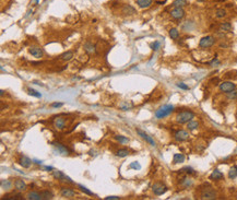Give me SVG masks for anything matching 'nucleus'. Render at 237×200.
Returning a JSON list of instances; mask_svg holds the SVG:
<instances>
[{
	"mask_svg": "<svg viewBox=\"0 0 237 200\" xmlns=\"http://www.w3.org/2000/svg\"><path fill=\"white\" fill-rule=\"evenodd\" d=\"M195 117V114L191 110H182L179 112L176 116V121L178 124H187L188 121L192 120V118Z\"/></svg>",
	"mask_w": 237,
	"mask_h": 200,
	"instance_id": "obj_1",
	"label": "nucleus"
},
{
	"mask_svg": "<svg viewBox=\"0 0 237 200\" xmlns=\"http://www.w3.org/2000/svg\"><path fill=\"white\" fill-rule=\"evenodd\" d=\"M174 110V106L173 105H164L160 108V110H157L155 112V117L161 119V118H164L166 116H168L170 113H173Z\"/></svg>",
	"mask_w": 237,
	"mask_h": 200,
	"instance_id": "obj_2",
	"label": "nucleus"
},
{
	"mask_svg": "<svg viewBox=\"0 0 237 200\" xmlns=\"http://www.w3.org/2000/svg\"><path fill=\"white\" fill-rule=\"evenodd\" d=\"M201 199H215L216 198V193L211 186H207L201 190V195H200Z\"/></svg>",
	"mask_w": 237,
	"mask_h": 200,
	"instance_id": "obj_3",
	"label": "nucleus"
},
{
	"mask_svg": "<svg viewBox=\"0 0 237 200\" xmlns=\"http://www.w3.org/2000/svg\"><path fill=\"white\" fill-rule=\"evenodd\" d=\"M214 43H215L214 37H212V36H205V37H202L201 40H200L199 47L203 48V49H205V48H210V47H212V46L214 45Z\"/></svg>",
	"mask_w": 237,
	"mask_h": 200,
	"instance_id": "obj_4",
	"label": "nucleus"
},
{
	"mask_svg": "<svg viewBox=\"0 0 237 200\" xmlns=\"http://www.w3.org/2000/svg\"><path fill=\"white\" fill-rule=\"evenodd\" d=\"M168 190V188L163 184V183H155L152 186V191L154 193V195L156 196H162L164 195L166 191Z\"/></svg>",
	"mask_w": 237,
	"mask_h": 200,
	"instance_id": "obj_5",
	"label": "nucleus"
},
{
	"mask_svg": "<svg viewBox=\"0 0 237 200\" xmlns=\"http://www.w3.org/2000/svg\"><path fill=\"white\" fill-rule=\"evenodd\" d=\"M52 147L55 148V152L57 154L61 155H68L70 153V150L67 147H65L63 144H61L60 142H52Z\"/></svg>",
	"mask_w": 237,
	"mask_h": 200,
	"instance_id": "obj_6",
	"label": "nucleus"
},
{
	"mask_svg": "<svg viewBox=\"0 0 237 200\" xmlns=\"http://www.w3.org/2000/svg\"><path fill=\"white\" fill-rule=\"evenodd\" d=\"M236 89V85L234 84L233 82L231 81H224L220 84V90L221 92H224V93H231Z\"/></svg>",
	"mask_w": 237,
	"mask_h": 200,
	"instance_id": "obj_7",
	"label": "nucleus"
},
{
	"mask_svg": "<svg viewBox=\"0 0 237 200\" xmlns=\"http://www.w3.org/2000/svg\"><path fill=\"white\" fill-rule=\"evenodd\" d=\"M170 17L175 20H180L185 17V10L182 8H174L170 11Z\"/></svg>",
	"mask_w": 237,
	"mask_h": 200,
	"instance_id": "obj_8",
	"label": "nucleus"
},
{
	"mask_svg": "<svg viewBox=\"0 0 237 200\" xmlns=\"http://www.w3.org/2000/svg\"><path fill=\"white\" fill-rule=\"evenodd\" d=\"M175 139L177 141H180V142H182V141H187L188 139H189V133H188L186 130H178V131H176V133H175Z\"/></svg>",
	"mask_w": 237,
	"mask_h": 200,
	"instance_id": "obj_9",
	"label": "nucleus"
},
{
	"mask_svg": "<svg viewBox=\"0 0 237 200\" xmlns=\"http://www.w3.org/2000/svg\"><path fill=\"white\" fill-rule=\"evenodd\" d=\"M137 133H138V135H139L140 137L142 138V139H144L145 141H147V142L150 143V144L152 145V147H155V145H156V144H155V141L153 140V139L150 137V136L147 135V133H145L144 131H142V130H140V129H137Z\"/></svg>",
	"mask_w": 237,
	"mask_h": 200,
	"instance_id": "obj_10",
	"label": "nucleus"
},
{
	"mask_svg": "<svg viewBox=\"0 0 237 200\" xmlns=\"http://www.w3.org/2000/svg\"><path fill=\"white\" fill-rule=\"evenodd\" d=\"M60 195L61 197H65V198H71L75 195V191L71 188H68V187H63V189L60 190Z\"/></svg>",
	"mask_w": 237,
	"mask_h": 200,
	"instance_id": "obj_11",
	"label": "nucleus"
},
{
	"mask_svg": "<svg viewBox=\"0 0 237 200\" xmlns=\"http://www.w3.org/2000/svg\"><path fill=\"white\" fill-rule=\"evenodd\" d=\"M29 53L35 58H42L44 53H43V50L40 49V47H31L29 48Z\"/></svg>",
	"mask_w": 237,
	"mask_h": 200,
	"instance_id": "obj_12",
	"label": "nucleus"
},
{
	"mask_svg": "<svg viewBox=\"0 0 237 200\" xmlns=\"http://www.w3.org/2000/svg\"><path fill=\"white\" fill-rule=\"evenodd\" d=\"M19 163H20V165L22 166L23 168H29L31 166V164H32V160L31 159H29L28 156H21L20 160H19Z\"/></svg>",
	"mask_w": 237,
	"mask_h": 200,
	"instance_id": "obj_13",
	"label": "nucleus"
},
{
	"mask_svg": "<svg viewBox=\"0 0 237 200\" xmlns=\"http://www.w3.org/2000/svg\"><path fill=\"white\" fill-rule=\"evenodd\" d=\"M54 125H55V127L57 128V129L63 130V128L66 127V120H65V118H63V117H57V118L55 119V121H54Z\"/></svg>",
	"mask_w": 237,
	"mask_h": 200,
	"instance_id": "obj_14",
	"label": "nucleus"
},
{
	"mask_svg": "<svg viewBox=\"0 0 237 200\" xmlns=\"http://www.w3.org/2000/svg\"><path fill=\"white\" fill-rule=\"evenodd\" d=\"M224 177V175H223V173L221 172V171H219L216 168V170H214L212 172V174L210 175V179H212V180H220L222 179V178Z\"/></svg>",
	"mask_w": 237,
	"mask_h": 200,
	"instance_id": "obj_15",
	"label": "nucleus"
},
{
	"mask_svg": "<svg viewBox=\"0 0 237 200\" xmlns=\"http://www.w3.org/2000/svg\"><path fill=\"white\" fill-rule=\"evenodd\" d=\"M14 187L17 191H23V190L26 189V184L23 182V179H15Z\"/></svg>",
	"mask_w": 237,
	"mask_h": 200,
	"instance_id": "obj_16",
	"label": "nucleus"
},
{
	"mask_svg": "<svg viewBox=\"0 0 237 200\" xmlns=\"http://www.w3.org/2000/svg\"><path fill=\"white\" fill-rule=\"evenodd\" d=\"M26 199H29V200H42V196H40V193L30 191V193L26 195Z\"/></svg>",
	"mask_w": 237,
	"mask_h": 200,
	"instance_id": "obj_17",
	"label": "nucleus"
},
{
	"mask_svg": "<svg viewBox=\"0 0 237 200\" xmlns=\"http://www.w3.org/2000/svg\"><path fill=\"white\" fill-rule=\"evenodd\" d=\"M137 5L141 9H147L152 5V0H137Z\"/></svg>",
	"mask_w": 237,
	"mask_h": 200,
	"instance_id": "obj_18",
	"label": "nucleus"
},
{
	"mask_svg": "<svg viewBox=\"0 0 237 200\" xmlns=\"http://www.w3.org/2000/svg\"><path fill=\"white\" fill-rule=\"evenodd\" d=\"M122 13H125V14H135L136 13V9L133 7H131L130 5H125L122 7Z\"/></svg>",
	"mask_w": 237,
	"mask_h": 200,
	"instance_id": "obj_19",
	"label": "nucleus"
},
{
	"mask_svg": "<svg viewBox=\"0 0 237 200\" xmlns=\"http://www.w3.org/2000/svg\"><path fill=\"white\" fill-rule=\"evenodd\" d=\"M184 161H185V155L182 154V153H176V154H174V156H173V162H174L175 164L182 163Z\"/></svg>",
	"mask_w": 237,
	"mask_h": 200,
	"instance_id": "obj_20",
	"label": "nucleus"
},
{
	"mask_svg": "<svg viewBox=\"0 0 237 200\" xmlns=\"http://www.w3.org/2000/svg\"><path fill=\"white\" fill-rule=\"evenodd\" d=\"M40 196H42V200H48L54 198V195H52V193L49 191V190H43V191H40Z\"/></svg>",
	"mask_w": 237,
	"mask_h": 200,
	"instance_id": "obj_21",
	"label": "nucleus"
},
{
	"mask_svg": "<svg viewBox=\"0 0 237 200\" xmlns=\"http://www.w3.org/2000/svg\"><path fill=\"white\" fill-rule=\"evenodd\" d=\"M187 5V0H174L173 1V7L174 8H184Z\"/></svg>",
	"mask_w": 237,
	"mask_h": 200,
	"instance_id": "obj_22",
	"label": "nucleus"
},
{
	"mask_svg": "<svg viewBox=\"0 0 237 200\" xmlns=\"http://www.w3.org/2000/svg\"><path fill=\"white\" fill-rule=\"evenodd\" d=\"M199 127V123L198 121H195V120H190V121H188L187 123V128L188 130H196L197 128Z\"/></svg>",
	"mask_w": 237,
	"mask_h": 200,
	"instance_id": "obj_23",
	"label": "nucleus"
},
{
	"mask_svg": "<svg viewBox=\"0 0 237 200\" xmlns=\"http://www.w3.org/2000/svg\"><path fill=\"white\" fill-rule=\"evenodd\" d=\"M231 30H232V24H231V23L224 22L221 24L220 31H222V32H230Z\"/></svg>",
	"mask_w": 237,
	"mask_h": 200,
	"instance_id": "obj_24",
	"label": "nucleus"
},
{
	"mask_svg": "<svg viewBox=\"0 0 237 200\" xmlns=\"http://www.w3.org/2000/svg\"><path fill=\"white\" fill-rule=\"evenodd\" d=\"M52 175H54L55 178H57V179L66 180V176L63 175V173H61L60 171H52Z\"/></svg>",
	"mask_w": 237,
	"mask_h": 200,
	"instance_id": "obj_25",
	"label": "nucleus"
},
{
	"mask_svg": "<svg viewBox=\"0 0 237 200\" xmlns=\"http://www.w3.org/2000/svg\"><path fill=\"white\" fill-rule=\"evenodd\" d=\"M228 177L231 179H235L237 177V166H233L231 167V170L228 171Z\"/></svg>",
	"mask_w": 237,
	"mask_h": 200,
	"instance_id": "obj_26",
	"label": "nucleus"
},
{
	"mask_svg": "<svg viewBox=\"0 0 237 200\" xmlns=\"http://www.w3.org/2000/svg\"><path fill=\"white\" fill-rule=\"evenodd\" d=\"M170 37L172 40H177L179 37V32L177 29H170Z\"/></svg>",
	"mask_w": 237,
	"mask_h": 200,
	"instance_id": "obj_27",
	"label": "nucleus"
},
{
	"mask_svg": "<svg viewBox=\"0 0 237 200\" xmlns=\"http://www.w3.org/2000/svg\"><path fill=\"white\" fill-rule=\"evenodd\" d=\"M84 49L86 50L87 53H90V54H93V53H95V52H96V49H95V46L92 45L91 43H85Z\"/></svg>",
	"mask_w": 237,
	"mask_h": 200,
	"instance_id": "obj_28",
	"label": "nucleus"
},
{
	"mask_svg": "<svg viewBox=\"0 0 237 200\" xmlns=\"http://www.w3.org/2000/svg\"><path fill=\"white\" fill-rule=\"evenodd\" d=\"M116 155L119 156V158H126V156L129 155V150H127V149H120V150H118L116 152Z\"/></svg>",
	"mask_w": 237,
	"mask_h": 200,
	"instance_id": "obj_29",
	"label": "nucleus"
},
{
	"mask_svg": "<svg viewBox=\"0 0 237 200\" xmlns=\"http://www.w3.org/2000/svg\"><path fill=\"white\" fill-rule=\"evenodd\" d=\"M0 184H1V188H2V189H10L11 186H12L11 182L8 179H2Z\"/></svg>",
	"mask_w": 237,
	"mask_h": 200,
	"instance_id": "obj_30",
	"label": "nucleus"
},
{
	"mask_svg": "<svg viewBox=\"0 0 237 200\" xmlns=\"http://www.w3.org/2000/svg\"><path fill=\"white\" fill-rule=\"evenodd\" d=\"M115 138H116V140L119 141V143H121V144H126V143L129 142V139H128L127 137H125V136L118 135V136H116Z\"/></svg>",
	"mask_w": 237,
	"mask_h": 200,
	"instance_id": "obj_31",
	"label": "nucleus"
},
{
	"mask_svg": "<svg viewBox=\"0 0 237 200\" xmlns=\"http://www.w3.org/2000/svg\"><path fill=\"white\" fill-rule=\"evenodd\" d=\"M215 15H216V18L219 19H222L224 17H226V10L225 9H217L215 11Z\"/></svg>",
	"mask_w": 237,
	"mask_h": 200,
	"instance_id": "obj_32",
	"label": "nucleus"
},
{
	"mask_svg": "<svg viewBox=\"0 0 237 200\" xmlns=\"http://www.w3.org/2000/svg\"><path fill=\"white\" fill-rule=\"evenodd\" d=\"M60 57H61V59H63V60H65V61H68V60L72 59L73 53H72V52H67V53H63V55L60 56Z\"/></svg>",
	"mask_w": 237,
	"mask_h": 200,
	"instance_id": "obj_33",
	"label": "nucleus"
},
{
	"mask_svg": "<svg viewBox=\"0 0 237 200\" xmlns=\"http://www.w3.org/2000/svg\"><path fill=\"white\" fill-rule=\"evenodd\" d=\"M182 185L184 186V187H189V186L192 185V180L190 179V178L188 177H185V178H182Z\"/></svg>",
	"mask_w": 237,
	"mask_h": 200,
	"instance_id": "obj_34",
	"label": "nucleus"
},
{
	"mask_svg": "<svg viewBox=\"0 0 237 200\" xmlns=\"http://www.w3.org/2000/svg\"><path fill=\"white\" fill-rule=\"evenodd\" d=\"M79 188H80V190L81 191H83L84 194H86V195H89V196H93V193L91 191V190H89L87 189L85 186H83V185H79Z\"/></svg>",
	"mask_w": 237,
	"mask_h": 200,
	"instance_id": "obj_35",
	"label": "nucleus"
},
{
	"mask_svg": "<svg viewBox=\"0 0 237 200\" xmlns=\"http://www.w3.org/2000/svg\"><path fill=\"white\" fill-rule=\"evenodd\" d=\"M28 91H29V94L33 95V96H36V98H40V96H42V94H40V93H38L37 91L33 90V89H29Z\"/></svg>",
	"mask_w": 237,
	"mask_h": 200,
	"instance_id": "obj_36",
	"label": "nucleus"
},
{
	"mask_svg": "<svg viewBox=\"0 0 237 200\" xmlns=\"http://www.w3.org/2000/svg\"><path fill=\"white\" fill-rule=\"evenodd\" d=\"M160 46H161V44H160V42H159V40H155L154 43H152V44H151V48H152L153 50H157L159 48H160Z\"/></svg>",
	"mask_w": 237,
	"mask_h": 200,
	"instance_id": "obj_37",
	"label": "nucleus"
},
{
	"mask_svg": "<svg viewBox=\"0 0 237 200\" xmlns=\"http://www.w3.org/2000/svg\"><path fill=\"white\" fill-rule=\"evenodd\" d=\"M130 168H135V170H140L141 168V165L139 164L138 162H132L131 164L129 165Z\"/></svg>",
	"mask_w": 237,
	"mask_h": 200,
	"instance_id": "obj_38",
	"label": "nucleus"
},
{
	"mask_svg": "<svg viewBox=\"0 0 237 200\" xmlns=\"http://www.w3.org/2000/svg\"><path fill=\"white\" fill-rule=\"evenodd\" d=\"M177 87L178 88H180V89H182V90H189V87H188L187 84H185V83H182V82H178Z\"/></svg>",
	"mask_w": 237,
	"mask_h": 200,
	"instance_id": "obj_39",
	"label": "nucleus"
},
{
	"mask_svg": "<svg viewBox=\"0 0 237 200\" xmlns=\"http://www.w3.org/2000/svg\"><path fill=\"white\" fill-rule=\"evenodd\" d=\"M182 172H186L188 173V174H192L193 173V170H192L191 167H185V168H182V170H180Z\"/></svg>",
	"mask_w": 237,
	"mask_h": 200,
	"instance_id": "obj_40",
	"label": "nucleus"
},
{
	"mask_svg": "<svg viewBox=\"0 0 237 200\" xmlns=\"http://www.w3.org/2000/svg\"><path fill=\"white\" fill-rule=\"evenodd\" d=\"M120 197H117V196H108V197L105 198V200H119Z\"/></svg>",
	"mask_w": 237,
	"mask_h": 200,
	"instance_id": "obj_41",
	"label": "nucleus"
},
{
	"mask_svg": "<svg viewBox=\"0 0 237 200\" xmlns=\"http://www.w3.org/2000/svg\"><path fill=\"white\" fill-rule=\"evenodd\" d=\"M50 106H52V107H61V106H63V103H52Z\"/></svg>",
	"mask_w": 237,
	"mask_h": 200,
	"instance_id": "obj_42",
	"label": "nucleus"
},
{
	"mask_svg": "<svg viewBox=\"0 0 237 200\" xmlns=\"http://www.w3.org/2000/svg\"><path fill=\"white\" fill-rule=\"evenodd\" d=\"M219 63H219V60H217V59H213V61H211V63H210V65L212 66V67H215V66L219 65Z\"/></svg>",
	"mask_w": 237,
	"mask_h": 200,
	"instance_id": "obj_43",
	"label": "nucleus"
},
{
	"mask_svg": "<svg viewBox=\"0 0 237 200\" xmlns=\"http://www.w3.org/2000/svg\"><path fill=\"white\" fill-rule=\"evenodd\" d=\"M45 168H46V170H49V171L54 170V168H52V166H46V167H45Z\"/></svg>",
	"mask_w": 237,
	"mask_h": 200,
	"instance_id": "obj_44",
	"label": "nucleus"
},
{
	"mask_svg": "<svg viewBox=\"0 0 237 200\" xmlns=\"http://www.w3.org/2000/svg\"><path fill=\"white\" fill-rule=\"evenodd\" d=\"M3 94H5V91H3V90H1V91H0V95H1V96H2Z\"/></svg>",
	"mask_w": 237,
	"mask_h": 200,
	"instance_id": "obj_45",
	"label": "nucleus"
},
{
	"mask_svg": "<svg viewBox=\"0 0 237 200\" xmlns=\"http://www.w3.org/2000/svg\"><path fill=\"white\" fill-rule=\"evenodd\" d=\"M198 1H200V2H202V1H205V0H198Z\"/></svg>",
	"mask_w": 237,
	"mask_h": 200,
	"instance_id": "obj_46",
	"label": "nucleus"
}]
</instances>
